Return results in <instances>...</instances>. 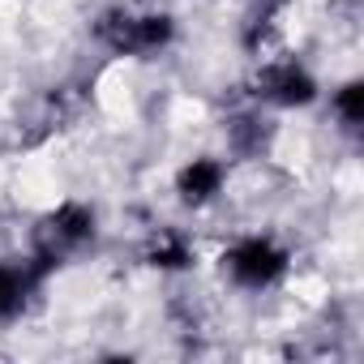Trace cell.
<instances>
[{
    "instance_id": "cell-5",
    "label": "cell",
    "mask_w": 364,
    "mask_h": 364,
    "mask_svg": "<svg viewBox=\"0 0 364 364\" xmlns=\"http://www.w3.org/2000/svg\"><path fill=\"white\" fill-rule=\"evenodd\" d=\"M228 185H232V163L223 154H215V150H198V154H189L185 163L171 171L176 206L189 210V215H202V210L219 206Z\"/></svg>"
},
{
    "instance_id": "cell-8",
    "label": "cell",
    "mask_w": 364,
    "mask_h": 364,
    "mask_svg": "<svg viewBox=\"0 0 364 364\" xmlns=\"http://www.w3.org/2000/svg\"><path fill=\"white\" fill-rule=\"evenodd\" d=\"M48 283L26 266V257L18 262H0V326H14L18 317L31 313L35 296L43 291Z\"/></svg>"
},
{
    "instance_id": "cell-3",
    "label": "cell",
    "mask_w": 364,
    "mask_h": 364,
    "mask_svg": "<svg viewBox=\"0 0 364 364\" xmlns=\"http://www.w3.org/2000/svg\"><path fill=\"white\" fill-rule=\"evenodd\" d=\"M291 266H296L291 245L279 232H262V228L240 232V236H232L219 249V274H223V283L236 287V291H245V296H266V291L283 287L287 274H291Z\"/></svg>"
},
{
    "instance_id": "cell-10",
    "label": "cell",
    "mask_w": 364,
    "mask_h": 364,
    "mask_svg": "<svg viewBox=\"0 0 364 364\" xmlns=\"http://www.w3.org/2000/svg\"><path fill=\"white\" fill-rule=\"evenodd\" d=\"M296 5V0H249V18H270V22H283L287 18V9Z\"/></svg>"
},
{
    "instance_id": "cell-4",
    "label": "cell",
    "mask_w": 364,
    "mask_h": 364,
    "mask_svg": "<svg viewBox=\"0 0 364 364\" xmlns=\"http://www.w3.org/2000/svg\"><path fill=\"white\" fill-rule=\"evenodd\" d=\"M321 95L326 90H321L317 73L291 52H274V56L253 60L249 86H245V99L266 107V112H309L321 103Z\"/></svg>"
},
{
    "instance_id": "cell-9",
    "label": "cell",
    "mask_w": 364,
    "mask_h": 364,
    "mask_svg": "<svg viewBox=\"0 0 364 364\" xmlns=\"http://www.w3.org/2000/svg\"><path fill=\"white\" fill-rule=\"evenodd\" d=\"M326 112H330V120H334V129L343 133V137H360V129H364V82L351 73V77H343V82H334L330 86V95H326Z\"/></svg>"
},
{
    "instance_id": "cell-6",
    "label": "cell",
    "mask_w": 364,
    "mask_h": 364,
    "mask_svg": "<svg viewBox=\"0 0 364 364\" xmlns=\"http://www.w3.org/2000/svg\"><path fill=\"white\" fill-rule=\"evenodd\" d=\"M137 257L154 274H189V270H198V240L180 223H150Z\"/></svg>"
},
{
    "instance_id": "cell-7",
    "label": "cell",
    "mask_w": 364,
    "mask_h": 364,
    "mask_svg": "<svg viewBox=\"0 0 364 364\" xmlns=\"http://www.w3.org/2000/svg\"><path fill=\"white\" fill-rule=\"evenodd\" d=\"M274 137H279L274 116H270L266 107L249 103V99H245L228 120H223V146H228V154H232V159H245V163L266 159V154H270V146H274Z\"/></svg>"
},
{
    "instance_id": "cell-2",
    "label": "cell",
    "mask_w": 364,
    "mask_h": 364,
    "mask_svg": "<svg viewBox=\"0 0 364 364\" xmlns=\"http://www.w3.org/2000/svg\"><path fill=\"white\" fill-rule=\"evenodd\" d=\"M103 236V219L95 210V202L86 198H60L56 206H48L35 228H31V249H26V266L48 283L65 262L90 253Z\"/></svg>"
},
{
    "instance_id": "cell-1",
    "label": "cell",
    "mask_w": 364,
    "mask_h": 364,
    "mask_svg": "<svg viewBox=\"0 0 364 364\" xmlns=\"http://www.w3.org/2000/svg\"><path fill=\"white\" fill-rule=\"evenodd\" d=\"M180 22L171 9L159 5H133V0H112L90 22V43L112 60H159L176 48Z\"/></svg>"
}]
</instances>
